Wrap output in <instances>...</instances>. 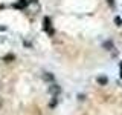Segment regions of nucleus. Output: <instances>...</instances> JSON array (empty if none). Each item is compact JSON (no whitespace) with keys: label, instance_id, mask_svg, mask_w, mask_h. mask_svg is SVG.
Wrapping results in <instances>:
<instances>
[{"label":"nucleus","instance_id":"f257e3e1","mask_svg":"<svg viewBox=\"0 0 122 115\" xmlns=\"http://www.w3.org/2000/svg\"><path fill=\"white\" fill-rule=\"evenodd\" d=\"M43 29L49 35H53V28H52V25H51V22H49L47 17H44V20H43Z\"/></svg>","mask_w":122,"mask_h":115},{"label":"nucleus","instance_id":"f03ea898","mask_svg":"<svg viewBox=\"0 0 122 115\" xmlns=\"http://www.w3.org/2000/svg\"><path fill=\"white\" fill-rule=\"evenodd\" d=\"M49 92H51L52 95H58L61 92V86L56 83H51V86H49Z\"/></svg>","mask_w":122,"mask_h":115},{"label":"nucleus","instance_id":"7ed1b4c3","mask_svg":"<svg viewBox=\"0 0 122 115\" xmlns=\"http://www.w3.org/2000/svg\"><path fill=\"white\" fill-rule=\"evenodd\" d=\"M41 78H43V80H44V81H47L49 84H51V83H53V81H55V77H53V74H51V72H44V74H43V75H41Z\"/></svg>","mask_w":122,"mask_h":115},{"label":"nucleus","instance_id":"20e7f679","mask_svg":"<svg viewBox=\"0 0 122 115\" xmlns=\"http://www.w3.org/2000/svg\"><path fill=\"white\" fill-rule=\"evenodd\" d=\"M96 81H98V84H101V86H105V84L108 83V78H107L105 75H98L96 77Z\"/></svg>","mask_w":122,"mask_h":115},{"label":"nucleus","instance_id":"39448f33","mask_svg":"<svg viewBox=\"0 0 122 115\" xmlns=\"http://www.w3.org/2000/svg\"><path fill=\"white\" fill-rule=\"evenodd\" d=\"M102 46H104V48H107V51H110V49H114L113 46H112V41H104V43H102Z\"/></svg>","mask_w":122,"mask_h":115},{"label":"nucleus","instance_id":"423d86ee","mask_svg":"<svg viewBox=\"0 0 122 115\" xmlns=\"http://www.w3.org/2000/svg\"><path fill=\"white\" fill-rule=\"evenodd\" d=\"M114 22H116V26H122V18L119 17V15L114 17Z\"/></svg>","mask_w":122,"mask_h":115},{"label":"nucleus","instance_id":"0eeeda50","mask_svg":"<svg viewBox=\"0 0 122 115\" xmlns=\"http://www.w3.org/2000/svg\"><path fill=\"white\" fill-rule=\"evenodd\" d=\"M107 3H108L110 6H113V8L116 6V2H114V0H107Z\"/></svg>","mask_w":122,"mask_h":115},{"label":"nucleus","instance_id":"6e6552de","mask_svg":"<svg viewBox=\"0 0 122 115\" xmlns=\"http://www.w3.org/2000/svg\"><path fill=\"white\" fill-rule=\"evenodd\" d=\"M119 77L122 78V61H119Z\"/></svg>","mask_w":122,"mask_h":115}]
</instances>
